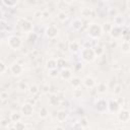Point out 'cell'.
<instances>
[{
	"label": "cell",
	"mask_w": 130,
	"mask_h": 130,
	"mask_svg": "<svg viewBox=\"0 0 130 130\" xmlns=\"http://www.w3.org/2000/svg\"><path fill=\"white\" fill-rule=\"evenodd\" d=\"M86 34L91 40H94V41L100 40L104 35L103 29H102V24L98 22H90L87 26Z\"/></svg>",
	"instance_id": "6da1fadb"
},
{
	"label": "cell",
	"mask_w": 130,
	"mask_h": 130,
	"mask_svg": "<svg viewBox=\"0 0 130 130\" xmlns=\"http://www.w3.org/2000/svg\"><path fill=\"white\" fill-rule=\"evenodd\" d=\"M79 57L84 63H92L96 58L93 48H89V47L81 48V50L79 52Z\"/></svg>",
	"instance_id": "7a4b0ae2"
},
{
	"label": "cell",
	"mask_w": 130,
	"mask_h": 130,
	"mask_svg": "<svg viewBox=\"0 0 130 130\" xmlns=\"http://www.w3.org/2000/svg\"><path fill=\"white\" fill-rule=\"evenodd\" d=\"M16 23H17V26L20 29V31L23 32V34L29 35L34 30V24H32V22L29 19L25 18V17H19V18H17Z\"/></svg>",
	"instance_id": "3957f363"
},
{
	"label": "cell",
	"mask_w": 130,
	"mask_h": 130,
	"mask_svg": "<svg viewBox=\"0 0 130 130\" xmlns=\"http://www.w3.org/2000/svg\"><path fill=\"white\" fill-rule=\"evenodd\" d=\"M6 43H7L8 48L11 49V50H13V51L20 50L21 47H22V45H23L22 39L19 36H16V35H11V36L7 37Z\"/></svg>",
	"instance_id": "277c9868"
},
{
	"label": "cell",
	"mask_w": 130,
	"mask_h": 130,
	"mask_svg": "<svg viewBox=\"0 0 130 130\" xmlns=\"http://www.w3.org/2000/svg\"><path fill=\"white\" fill-rule=\"evenodd\" d=\"M60 30L57 25L55 24H49L44 29V35L48 40H55L59 37Z\"/></svg>",
	"instance_id": "5b68a950"
},
{
	"label": "cell",
	"mask_w": 130,
	"mask_h": 130,
	"mask_svg": "<svg viewBox=\"0 0 130 130\" xmlns=\"http://www.w3.org/2000/svg\"><path fill=\"white\" fill-rule=\"evenodd\" d=\"M9 71L14 77H19L24 72V66L20 62L14 61L9 65Z\"/></svg>",
	"instance_id": "8992f818"
},
{
	"label": "cell",
	"mask_w": 130,
	"mask_h": 130,
	"mask_svg": "<svg viewBox=\"0 0 130 130\" xmlns=\"http://www.w3.org/2000/svg\"><path fill=\"white\" fill-rule=\"evenodd\" d=\"M110 37L115 40V41H119L124 37V30H123V26L117 25V24H113V27L111 28L110 32H109Z\"/></svg>",
	"instance_id": "52a82bcc"
},
{
	"label": "cell",
	"mask_w": 130,
	"mask_h": 130,
	"mask_svg": "<svg viewBox=\"0 0 130 130\" xmlns=\"http://www.w3.org/2000/svg\"><path fill=\"white\" fill-rule=\"evenodd\" d=\"M108 104L109 102L104 98H99L94 101V109L99 113H106L108 112Z\"/></svg>",
	"instance_id": "ba28073f"
},
{
	"label": "cell",
	"mask_w": 130,
	"mask_h": 130,
	"mask_svg": "<svg viewBox=\"0 0 130 130\" xmlns=\"http://www.w3.org/2000/svg\"><path fill=\"white\" fill-rule=\"evenodd\" d=\"M20 112L24 118H30L35 113V108L30 103H23L20 107Z\"/></svg>",
	"instance_id": "9c48e42d"
},
{
	"label": "cell",
	"mask_w": 130,
	"mask_h": 130,
	"mask_svg": "<svg viewBox=\"0 0 130 130\" xmlns=\"http://www.w3.org/2000/svg\"><path fill=\"white\" fill-rule=\"evenodd\" d=\"M123 107L120 105V103L118 102L117 99H114V100H111L109 101V104H108V112L111 113V114H116L122 109Z\"/></svg>",
	"instance_id": "30bf717a"
},
{
	"label": "cell",
	"mask_w": 130,
	"mask_h": 130,
	"mask_svg": "<svg viewBox=\"0 0 130 130\" xmlns=\"http://www.w3.org/2000/svg\"><path fill=\"white\" fill-rule=\"evenodd\" d=\"M117 119L120 123L126 124L130 122V114H129V110L126 109H121L118 113H117Z\"/></svg>",
	"instance_id": "8fae6325"
},
{
	"label": "cell",
	"mask_w": 130,
	"mask_h": 130,
	"mask_svg": "<svg viewBox=\"0 0 130 130\" xmlns=\"http://www.w3.org/2000/svg\"><path fill=\"white\" fill-rule=\"evenodd\" d=\"M73 77V70L67 66L60 69V78L65 81H69Z\"/></svg>",
	"instance_id": "7c38bea8"
},
{
	"label": "cell",
	"mask_w": 130,
	"mask_h": 130,
	"mask_svg": "<svg viewBox=\"0 0 130 130\" xmlns=\"http://www.w3.org/2000/svg\"><path fill=\"white\" fill-rule=\"evenodd\" d=\"M69 117V114L66 110L64 109H60L56 112V115H55V118H56V121L58 123H64Z\"/></svg>",
	"instance_id": "4fadbf2b"
},
{
	"label": "cell",
	"mask_w": 130,
	"mask_h": 130,
	"mask_svg": "<svg viewBox=\"0 0 130 130\" xmlns=\"http://www.w3.org/2000/svg\"><path fill=\"white\" fill-rule=\"evenodd\" d=\"M81 44L78 41H70L68 43V50L72 54H77L81 50Z\"/></svg>",
	"instance_id": "5bb4252c"
},
{
	"label": "cell",
	"mask_w": 130,
	"mask_h": 130,
	"mask_svg": "<svg viewBox=\"0 0 130 130\" xmlns=\"http://www.w3.org/2000/svg\"><path fill=\"white\" fill-rule=\"evenodd\" d=\"M82 85L84 87H86V88H92V87H94L96 85V80L91 75H86L82 79Z\"/></svg>",
	"instance_id": "9a60e30c"
},
{
	"label": "cell",
	"mask_w": 130,
	"mask_h": 130,
	"mask_svg": "<svg viewBox=\"0 0 130 130\" xmlns=\"http://www.w3.org/2000/svg\"><path fill=\"white\" fill-rule=\"evenodd\" d=\"M70 27L74 31H79L83 27V21L80 18H74L70 23Z\"/></svg>",
	"instance_id": "2e32d148"
},
{
	"label": "cell",
	"mask_w": 130,
	"mask_h": 130,
	"mask_svg": "<svg viewBox=\"0 0 130 130\" xmlns=\"http://www.w3.org/2000/svg\"><path fill=\"white\" fill-rule=\"evenodd\" d=\"M56 68H58V58L51 57V58L47 59L46 69L47 70H52V69H56Z\"/></svg>",
	"instance_id": "e0dca14e"
},
{
	"label": "cell",
	"mask_w": 130,
	"mask_h": 130,
	"mask_svg": "<svg viewBox=\"0 0 130 130\" xmlns=\"http://www.w3.org/2000/svg\"><path fill=\"white\" fill-rule=\"evenodd\" d=\"M69 84L73 89H78L80 88L81 84H82V79L79 76H74L69 80Z\"/></svg>",
	"instance_id": "ac0fdd59"
},
{
	"label": "cell",
	"mask_w": 130,
	"mask_h": 130,
	"mask_svg": "<svg viewBox=\"0 0 130 130\" xmlns=\"http://www.w3.org/2000/svg\"><path fill=\"white\" fill-rule=\"evenodd\" d=\"M95 87H96V92L100 94V95H104V94H106L107 92H108V89H109V86H108V84L106 83V82H104V81H102V82H99L96 85H95Z\"/></svg>",
	"instance_id": "d6986e66"
},
{
	"label": "cell",
	"mask_w": 130,
	"mask_h": 130,
	"mask_svg": "<svg viewBox=\"0 0 130 130\" xmlns=\"http://www.w3.org/2000/svg\"><path fill=\"white\" fill-rule=\"evenodd\" d=\"M48 103H49V105H50L51 107H58V106H60V104H61V100H60V98H59L57 94L53 93V94H51V95L49 96Z\"/></svg>",
	"instance_id": "ffe728a7"
},
{
	"label": "cell",
	"mask_w": 130,
	"mask_h": 130,
	"mask_svg": "<svg viewBox=\"0 0 130 130\" xmlns=\"http://www.w3.org/2000/svg\"><path fill=\"white\" fill-rule=\"evenodd\" d=\"M93 14V11H92V8L91 7H88V6H84L80 9V15L81 17H84V18H90Z\"/></svg>",
	"instance_id": "44dd1931"
},
{
	"label": "cell",
	"mask_w": 130,
	"mask_h": 130,
	"mask_svg": "<svg viewBox=\"0 0 130 130\" xmlns=\"http://www.w3.org/2000/svg\"><path fill=\"white\" fill-rule=\"evenodd\" d=\"M1 2H2L3 6H5L7 8H14L19 4L20 0H1Z\"/></svg>",
	"instance_id": "7402d4cb"
},
{
	"label": "cell",
	"mask_w": 130,
	"mask_h": 130,
	"mask_svg": "<svg viewBox=\"0 0 130 130\" xmlns=\"http://www.w3.org/2000/svg\"><path fill=\"white\" fill-rule=\"evenodd\" d=\"M22 117H23V115L21 114V112H13V113H11L10 116H9V118H10L12 124H13V123H16V122H18V121H21V120H22Z\"/></svg>",
	"instance_id": "603a6c76"
},
{
	"label": "cell",
	"mask_w": 130,
	"mask_h": 130,
	"mask_svg": "<svg viewBox=\"0 0 130 130\" xmlns=\"http://www.w3.org/2000/svg\"><path fill=\"white\" fill-rule=\"evenodd\" d=\"M120 49H121V51L124 54L130 53V42L129 41H126V40H123L121 42V44H120Z\"/></svg>",
	"instance_id": "cb8c5ba5"
},
{
	"label": "cell",
	"mask_w": 130,
	"mask_h": 130,
	"mask_svg": "<svg viewBox=\"0 0 130 130\" xmlns=\"http://www.w3.org/2000/svg\"><path fill=\"white\" fill-rule=\"evenodd\" d=\"M68 18H69L68 13L65 12V11H63V10H61V11H59V12L57 13V19H58L60 22H65V21L68 20Z\"/></svg>",
	"instance_id": "d4e9b609"
},
{
	"label": "cell",
	"mask_w": 130,
	"mask_h": 130,
	"mask_svg": "<svg viewBox=\"0 0 130 130\" xmlns=\"http://www.w3.org/2000/svg\"><path fill=\"white\" fill-rule=\"evenodd\" d=\"M126 23V19L124 16L118 14L115 18H114V24H117V25H120V26H124V24Z\"/></svg>",
	"instance_id": "484cf974"
},
{
	"label": "cell",
	"mask_w": 130,
	"mask_h": 130,
	"mask_svg": "<svg viewBox=\"0 0 130 130\" xmlns=\"http://www.w3.org/2000/svg\"><path fill=\"white\" fill-rule=\"evenodd\" d=\"M112 27H113V23L111 21H105L104 23H102V29H103L104 34H108L109 35V32H110Z\"/></svg>",
	"instance_id": "4316f807"
},
{
	"label": "cell",
	"mask_w": 130,
	"mask_h": 130,
	"mask_svg": "<svg viewBox=\"0 0 130 130\" xmlns=\"http://www.w3.org/2000/svg\"><path fill=\"white\" fill-rule=\"evenodd\" d=\"M26 128H27L26 124L22 121H18L16 123H13V125H12V129H15V130H24Z\"/></svg>",
	"instance_id": "83f0119b"
},
{
	"label": "cell",
	"mask_w": 130,
	"mask_h": 130,
	"mask_svg": "<svg viewBox=\"0 0 130 130\" xmlns=\"http://www.w3.org/2000/svg\"><path fill=\"white\" fill-rule=\"evenodd\" d=\"M48 75H49V77H51L53 79L58 78V77H60V70L58 68L52 69V70H48Z\"/></svg>",
	"instance_id": "f1b7e54d"
},
{
	"label": "cell",
	"mask_w": 130,
	"mask_h": 130,
	"mask_svg": "<svg viewBox=\"0 0 130 130\" xmlns=\"http://www.w3.org/2000/svg\"><path fill=\"white\" fill-rule=\"evenodd\" d=\"M93 51H94L96 57H101V56H103L104 53H105V49H104V47L101 46V45H96V46L93 48Z\"/></svg>",
	"instance_id": "f546056e"
},
{
	"label": "cell",
	"mask_w": 130,
	"mask_h": 130,
	"mask_svg": "<svg viewBox=\"0 0 130 130\" xmlns=\"http://www.w3.org/2000/svg\"><path fill=\"white\" fill-rule=\"evenodd\" d=\"M49 116V111L46 107H42L41 110H40V113H39V117L41 119H46L47 117Z\"/></svg>",
	"instance_id": "4dcf8cb0"
},
{
	"label": "cell",
	"mask_w": 130,
	"mask_h": 130,
	"mask_svg": "<svg viewBox=\"0 0 130 130\" xmlns=\"http://www.w3.org/2000/svg\"><path fill=\"white\" fill-rule=\"evenodd\" d=\"M40 89H41L40 86H39L38 84H36V83L29 85V87H28V91H29L31 94H37V93L40 91Z\"/></svg>",
	"instance_id": "1f68e13d"
},
{
	"label": "cell",
	"mask_w": 130,
	"mask_h": 130,
	"mask_svg": "<svg viewBox=\"0 0 130 130\" xmlns=\"http://www.w3.org/2000/svg\"><path fill=\"white\" fill-rule=\"evenodd\" d=\"M7 70H8V66L3 60H1L0 61V75H4Z\"/></svg>",
	"instance_id": "d6a6232c"
},
{
	"label": "cell",
	"mask_w": 130,
	"mask_h": 130,
	"mask_svg": "<svg viewBox=\"0 0 130 130\" xmlns=\"http://www.w3.org/2000/svg\"><path fill=\"white\" fill-rule=\"evenodd\" d=\"M108 14H109V16L115 18V17L119 14V11H118L117 8H115V7H110L109 10H108Z\"/></svg>",
	"instance_id": "836d02e7"
},
{
	"label": "cell",
	"mask_w": 130,
	"mask_h": 130,
	"mask_svg": "<svg viewBox=\"0 0 130 130\" xmlns=\"http://www.w3.org/2000/svg\"><path fill=\"white\" fill-rule=\"evenodd\" d=\"M9 123H11L10 118H9V119H4V118H2L1 121H0V126H1L2 128H8V127H9Z\"/></svg>",
	"instance_id": "e575fe53"
},
{
	"label": "cell",
	"mask_w": 130,
	"mask_h": 130,
	"mask_svg": "<svg viewBox=\"0 0 130 130\" xmlns=\"http://www.w3.org/2000/svg\"><path fill=\"white\" fill-rule=\"evenodd\" d=\"M79 124H80V128H87L88 127V120L86 117H82L79 121Z\"/></svg>",
	"instance_id": "d590c367"
},
{
	"label": "cell",
	"mask_w": 130,
	"mask_h": 130,
	"mask_svg": "<svg viewBox=\"0 0 130 130\" xmlns=\"http://www.w3.org/2000/svg\"><path fill=\"white\" fill-rule=\"evenodd\" d=\"M8 27V23H7V21L5 20V19H1V21H0V30H1V32H4L5 30H6V28Z\"/></svg>",
	"instance_id": "8d00e7d4"
},
{
	"label": "cell",
	"mask_w": 130,
	"mask_h": 130,
	"mask_svg": "<svg viewBox=\"0 0 130 130\" xmlns=\"http://www.w3.org/2000/svg\"><path fill=\"white\" fill-rule=\"evenodd\" d=\"M7 99H8V92L5 91V90H2V91L0 92V100H1L2 102H4V101H6Z\"/></svg>",
	"instance_id": "74e56055"
},
{
	"label": "cell",
	"mask_w": 130,
	"mask_h": 130,
	"mask_svg": "<svg viewBox=\"0 0 130 130\" xmlns=\"http://www.w3.org/2000/svg\"><path fill=\"white\" fill-rule=\"evenodd\" d=\"M40 88H41V91H43V93H48L50 87H49V85H48L47 83H44Z\"/></svg>",
	"instance_id": "f35d334b"
},
{
	"label": "cell",
	"mask_w": 130,
	"mask_h": 130,
	"mask_svg": "<svg viewBox=\"0 0 130 130\" xmlns=\"http://www.w3.org/2000/svg\"><path fill=\"white\" fill-rule=\"evenodd\" d=\"M65 65H66V61L63 58H58V67L63 68L65 67Z\"/></svg>",
	"instance_id": "ab89813d"
},
{
	"label": "cell",
	"mask_w": 130,
	"mask_h": 130,
	"mask_svg": "<svg viewBox=\"0 0 130 130\" xmlns=\"http://www.w3.org/2000/svg\"><path fill=\"white\" fill-rule=\"evenodd\" d=\"M121 91H122V87H121V85L117 84V85L115 86V88H114V93H115V94H119Z\"/></svg>",
	"instance_id": "60d3db41"
},
{
	"label": "cell",
	"mask_w": 130,
	"mask_h": 130,
	"mask_svg": "<svg viewBox=\"0 0 130 130\" xmlns=\"http://www.w3.org/2000/svg\"><path fill=\"white\" fill-rule=\"evenodd\" d=\"M125 4H126V8L130 11V0H126V3Z\"/></svg>",
	"instance_id": "b9f144b4"
},
{
	"label": "cell",
	"mask_w": 130,
	"mask_h": 130,
	"mask_svg": "<svg viewBox=\"0 0 130 130\" xmlns=\"http://www.w3.org/2000/svg\"><path fill=\"white\" fill-rule=\"evenodd\" d=\"M73 1H74V0H63V2L66 3V4H71Z\"/></svg>",
	"instance_id": "7bdbcfd3"
},
{
	"label": "cell",
	"mask_w": 130,
	"mask_h": 130,
	"mask_svg": "<svg viewBox=\"0 0 130 130\" xmlns=\"http://www.w3.org/2000/svg\"><path fill=\"white\" fill-rule=\"evenodd\" d=\"M53 128H55V129H64L63 127H60V126H54Z\"/></svg>",
	"instance_id": "ee69618b"
},
{
	"label": "cell",
	"mask_w": 130,
	"mask_h": 130,
	"mask_svg": "<svg viewBox=\"0 0 130 130\" xmlns=\"http://www.w3.org/2000/svg\"><path fill=\"white\" fill-rule=\"evenodd\" d=\"M129 114H130V109H129Z\"/></svg>",
	"instance_id": "f6af8a7d"
}]
</instances>
